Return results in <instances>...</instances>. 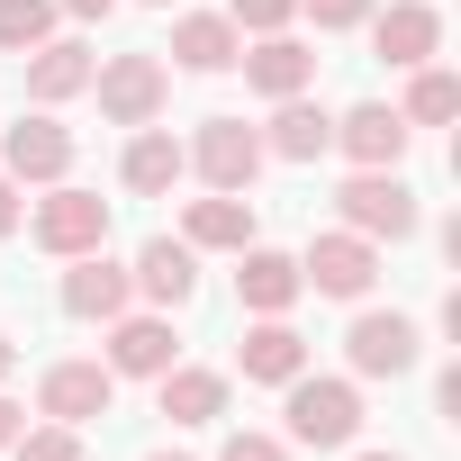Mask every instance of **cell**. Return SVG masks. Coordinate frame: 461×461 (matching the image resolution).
<instances>
[{"label":"cell","mask_w":461,"mask_h":461,"mask_svg":"<svg viewBox=\"0 0 461 461\" xmlns=\"http://www.w3.org/2000/svg\"><path fill=\"white\" fill-rule=\"evenodd\" d=\"M127 290H136V272H118L109 254H73V272H64L73 317H127Z\"/></svg>","instance_id":"cell-12"},{"label":"cell","mask_w":461,"mask_h":461,"mask_svg":"<svg viewBox=\"0 0 461 461\" xmlns=\"http://www.w3.org/2000/svg\"><path fill=\"white\" fill-rule=\"evenodd\" d=\"M0 154H10V172H19V181H64V172H73V136H64L55 118L10 127V136H0Z\"/></svg>","instance_id":"cell-13"},{"label":"cell","mask_w":461,"mask_h":461,"mask_svg":"<svg viewBox=\"0 0 461 461\" xmlns=\"http://www.w3.org/2000/svg\"><path fill=\"white\" fill-rule=\"evenodd\" d=\"M299 10H308L317 28H362V19H371V0H299Z\"/></svg>","instance_id":"cell-28"},{"label":"cell","mask_w":461,"mask_h":461,"mask_svg":"<svg viewBox=\"0 0 461 461\" xmlns=\"http://www.w3.org/2000/svg\"><path fill=\"white\" fill-rule=\"evenodd\" d=\"M362 461H398V452H362Z\"/></svg>","instance_id":"cell-35"},{"label":"cell","mask_w":461,"mask_h":461,"mask_svg":"<svg viewBox=\"0 0 461 461\" xmlns=\"http://www.w3.org/2000/svg\"><path fill=\"white\" fill-rule=\"evenodd\" d=\"M181 163H190V154H181V145H172L163 127H145V136L127 145V163H118V172H127V190H145V199H163V190L181 181Z\"/></svg>","instance_id":"cell-20"},{"label":"cell","mask_w":461,"mask_h":461,"mask_svg":"<svg viewBox=\"0 0 461 461\" xmlns=\"http://www.w3.org/2000/svg\"><path fill=\"white\" fill-rule=\"evenodd\" d=\"M335 145H344L362 172H398V154H407V118L380 109V100H362L353 118H335Z\"/></svg>","instance_id":"cell-9"},{"label":"cell","mask_w":461,"mask_h":461,"mask_svg":"<svg viewBox=\"0 0 461 461\" xmlns=\"http://www.w3.org/2000/svg\"><path fill=\"white\" fill-rule=\"evenodd\" d=\"M236 64H245V82H254L263 100H299V91L317 82V55H308L299 37H263V46H254V55H236Z\"/></svg>","instance_id":"cell-11"},{"label":"cell","mask_w":461,"mask_h":461,"mask_svg":"<svg viewBox=\"0 0 461 461\" xmlns=\"http://www.w3.org/2000/svg\"><path fill=\"white\" fill-rule=\"evenodd\" d=\"M10 362H19V344H10V335H0V380H10Z\"/></svg>","instance_id":"cell-33"},{"label":"cell","mask_w":461,"mask_h":461,"mask_svg":"<svg viewBox=\"0 0 461 461\" xmlns=\"http://www.w3.org/2000/svg\"><path fill=\"white\" fill-rule=\"evenodd\" d=\"M344 226L353 236H416V190L398 181V172H353L344 181Z\"/></svg>","instance_id":"cell-2"},{"label":"cell","mask_w":461,"mask_h":461,"mask_svg":"<svg viewBox=\"0 0 461 461\" xmlns=\"http://www.w3.org/2000/svg\"><path fill=\"white\" fill-rule=\"evenodd\" d=\"M100 82V109L118 118V127H145L154 109H163V64L154 55H118L109 73H91Z\"/></svg>","instance_id":"cell-8"},{"label":"cell","mask_w":461,"mask_h":461,"mask_svg":"<svg viewBox=\"0 0 461 461\" xmlns=\"http://www.w3.org/2000/svg\"><path fill=\"white\" fill-rule=\"evenodd\" d=\"M136 290H145V299H163V308H181V299L199 290V245H172V236H154V245L136 254Z\"/></svg>","instance_id":"cell-15"},{"label":"cell","mask_w":461,"mask_h":461,"mask_svg":"<svg viewBox=\"0 0 461 461\" xmlns=\"http://www.w3.org/2000/svg\"><path fill=\"white\" fill-rule=\"evenodd\" d=\"M217 461H290V452H281L272 434H226V452H217Z\"/></svg>","instance_id":"cell-29"},{"label":"cell","mask_w":461,"mask_h":461,"mask_svg":"<svg viewBox=\"0 0 461 461\" xmlns=\"http://www.w3.org/2000/svg\"><path fill=\"white\" fill-rule=\"evenodd\" d=\"M172 55L190 64V73H226L245 55V37H236V19H181L172 28Z\"/></svg>","instance_id":"cell-18"},{"label":"cell","mask_w":461,"mask_h":461,"mask_svg":"<svg viewBox=\"0 0 461 461\" xmlns=\"http://www.w3.org/2000/svg\"><path fill=\"white\" fill-rule=\"evenodd\" d=\"M46 28H55V0H0V46H10V55H19V46L37 55Z\"/></svg>","instance_id":"cell-25"},{"label":"cell","mask_w":461,"mask_h":461,"mask_svg":"<svg viewBox=\"0 0 461 461\" xmlns=\"http://www.w3.org/2000/svg\"><path fill=\"white\" fill-rule=\"evenodd\" d=\"M28 91H37V100H73V91H91V46H37Z\"/></svg>","instance_id":"cell-22"},{"label":"cell","mask_w":461,"mask_h":461,"mask_svg":"<svg viewBox=\"0 0 461 461\" xmlns=\"http://www.w3.org/2000/svg\"><path fill=\"white\" fill-rule=\"evenodd\" d=\"M371 46H380V64L416 73V64H434V46H443V19L425 10V0H398V10H380V19H371Z\"/></svg>","instance_id":"cell-7"},{"label":"cell","mask_w":461,"mask_h":461,"mask_svg":"<svg viewBox=\"0 0 461 461\" xmlns=\"http://www.w3.org/2000/svg\"><path fill=\"white\" fill-rule=\"evenodd\" d=\"M55 10H73V19H109L118 0H55Z\"/></svg>","instance_id":"cell-32"},{"label":"cell","mask_w":461,"mask_h":461,"mask_svg":"<svg viewBox=\"0 0 461 461\" xmlns=\"http://www.w3.org/2000/svg\"><path fill=\"white\" fill-rule=\"evenodd\" d=\"M109 371L163 380V371H172V326H163V317H118V335H109Z\"/></svg>","instance_id":"cell-16"},{"label":"cell","mask_w":461,"mask_h":461,"mask_svg":"<svg viewBox=\"0 0 461 461\" xmlns=\"http://www.w3.org/2000/svg\"><path fill=\"white\" fill-rule=\"evenodd\" d=\"M236 290H245V308H263V317H281L308 281H299V263L290 254H245V272H236Z\"/></svg>","instance_id":"cell-21"},{"label":"cell","mask_w":461,"mask_h":461,"mask_svg":"<svg viewBox=\"0 0 461 461\" xmlns=\"http://www.w3.org/2000/svg\"><path fill=\"white\" fill-rule=\"evenodd\" d=\"M109 389H118L109 362H55L46 389H37V407H46L55 425H91V416H109Z\"/></svg>","instance_id":"cell-6"},{"label":"cell","mask_w":461,"mask_h":461,"mask_svg":"<svg viewBox=\"0 0 461 461\" xmlns=\"http://www.w3.org/2000/svg\"><path fill=\"white\" fill-rule=\"evenodd\" d=\"M226 407V380L217 371H163V416L172 425H208Z\"/></svg>","instance_id":"cell-23"},{"label":"cell","mask_w":461,"mask_h":461,"mask_svg":"<svg viewBox=\"0 0 461 461\" xmlns=\"http://www.w3.org/2000/svg\"><path fill=\"white\" fill-rule=\"evenodd\" d=\"M226 19H236V28H263V37H281V28L299 19V0H226Z\"/></svg>","instance_id":"cell-26"},{"label":"cell","mask_w":461,"mask_h":461,"mask_svg":"<svg viewBox=\"0 0 461 461\" xmlns=\"http://www.w3.org/2000/svg\"><path fill=\"white\" fill-rule=\"evenodd\" d=\"M10 452H19V461H82V434H73V425H46V434H19Z\"/></svg>","instance_id":"cell-27"},{"label":"cell","mask_w":461,"mask_h":461,"mask_svg":"<svg viewBox=\"0 0 461 461\" xmlns=\"http://www.w3.org/2000/svg\"><path fill=\"white\" fill-rule=\"evenodd\" d=\"M181 245H217V254H245V245H254V199H245V190L190 199V236H181Z\"/></svg>","instance_id":"cell-14"},{"label":"cell","mask_w":461,"mask_h":461,"mask_svg":"<svg viewBox=\"0 0 461 461\" xmlns=\"http://www.w3.org/2000/svg\"><path fill=\"white\" fill-rule=\"evenodd\" d=\"M236 362H245V380H299V371H308V344H299L281 317H263V326L236 344Z\"/></svg>","instance_id":"cell-17"},{"label":"cell","mask_w":461,"mask_h":461,"mask_svg":"<svg viewBox=\"0 0 461 461\" xmlns=\"http://www.w3.org/2000/svg\"><path fill=\"white\" fill-rule=\"evenodd\" d=\"M190 163L208 172V190H254V172H263V136H254L245 118H208L199 145H190Z\"/></svg>","instance_id":"cell-5"},{"label":"cell","mask_w":461,"mask_h":461,"mask_svg":"<svg viewBox=\"0 0 461 461\" xmlns=\"http://www.w3.org/2000/svg\"><path fill=\"white\" fill-rule=\"evenodd\" d=\"M37 245L64 254V263H73V254H100V245H109V199H100V190H55V199L37 208Z\"/></svg>","instance_id":"cell-3"},{"label":"cell","mask_w":461,"mask_h":461,"mask_svg":"<svg viewBox=\"0 0 461 461\" xmlns=\"http://www.w3.org/2000/svg\"><path fill=\"white\" fill-rule=\"evenodd\" d=\"M19 434H28V416H19V407H10V398H0V452H10V443H19Z\"/></svg>","instance_id":"cell-30"},{"label":"cell","mask_w":461,"mask_h":461,"mask_svg":"<svg viewBox=\"0 0 461 461\" xmlns=\"http://www.w3.org/2000/svg\"><path fill=\"white\" fill-rule=\"evenodd\" d=\"M299 281L326 290V299H362V290L380 281V254H371V236H353V226H344V236H317V245H308Z\"/></svg>","instance_id":"cell-4"},{"label":"cell","mask_w":461,"mask_h":461,"mask_svg":"<svg viewBox=\"0 0 461 461\" xmlns=\"http://www.w3.org/2000/svg\"><path fill=\"white\" fill-rule=\"evenodd\" d=\"M154 461H190V452H154Z\"/></svg>","instance_id":"cell-34"},{"label":"cell","mask_w":461,"mask_h":461,"mask_svg":"<svg viewBox=\"0 0 461 461\" xmlns=\"http://www.w3.org/2000/svg\"><path fill=\"white\" fill-rule=\"evenodd\" d=\"M452 109H461V82H452V73H434V64H416V82H407V109H398V118H407V127H443Z\"/></svg>","instance_id":"cell-24"},{"label":"cell","mask_w":461,"mask_h":461,"mask_svg":"<svg viewBox=\"0 0 461 461\" xmlns=\"http://www.w3.org/2000/svg\"><path fill=\"white\" fill-rule=\"evenodd\" d=\"M344 353H353L362 380H398V371H416V326L407 317H353Z\"/></svg>","instance_id":"cell-10"},{"label":"cell","mask_w":461,"mask_h":461,"mask_svg":"<svg viewBox=\"0 0 461 461\" xmlns=\"http://www.w3.org/2000/svg\"><path fill=\"white\" fill-rule=\"evenodd\" d=\"M326 145H335V118L308 109V100H281V118H272V154H281V163H317Z\"/></svg>","instance_id":"cell-19"},{"label":"cell","mask_w":461,"mask_h":461,"mask_svg":"<svg viewBox=\"0 0 461 461\" xmlns=\"http://www.w3.org/2000/svg\"><path fill=\"white\" fill-rule=\"evenodd\" d=\"M154 10H172V0H154Z\"/></svg>","instance_id":"cell-36"},{"label":"cell","mask_w":461,"mask_h":461,"mask_svg":"<svg viewBox=\"0 0 461 461\" xmlns=\"http://www.w3.org/2000/svg\"><path fill=\"white\" fill-rule=\"evenodd\" d=\"M290 434L317 443V452L353 443V434H362V398H353V380H290Z\"/></svg>","instance_id":"cell-1"},{"label":"cell","mask_w":461,"mask_h":461,"mask_svg":"<svg viewBox=\"0 0 461 461\" xmlns=\"http://www.w3.org/2000/svg\"><path fill=\"white\" fill-rule=\"evenodd\" d=\"M0 236H19V190L0 181Z\"/></svg>","instance_id":"cell-31"}]
</instances>
